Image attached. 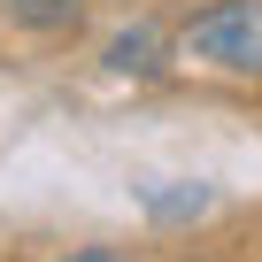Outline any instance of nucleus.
I'll use <instances>...</instances> for the list:
<instances>
[{
	"label": "nucleus",
	"mask_w": 262,
	"mask_h": 262,
	"mask_svg": "<svg viewBox=\"0 0 262 262\" xmlns=\"http://www.w3.org/2000/svg\"><path fill=\"white\" fill-rule=\"evenodd\" d=\"M170 31H178V70H201L224 85H262V0H201Z\"/></svg>",
	"instance_id": "f257e3e1"
},
{
	"label": "nucleus",
	"mask_w": 262,
	"mask_h": 262,
	"mask_svg": "<svg viewBox=\"0 0 262 262\" xmlns=\"http://www.w3.org/2000/svg\"><path fill=\"white\" fill-rule=\"evenodd\" d=\"M170 62H178V31H162V24H123L100 47V70L108 77H162Z\"/></svg>",
	"instance_id": "f03ea898"
},
{
	"label": "nucleus",
	"mask_w": 262,
	"mask_h": 262,
	"mask_svg": "<svg viewBox=\"0 0 262 262\" xmlns=\"http://www.w3.org/2000/svg\"><path fill=\"white\" fill-rule=\"evenodd\" d=\"M85 16H93V0H0V24H8L16 39H31V47L70 39Z\"/></svg>",
	"instance_id": "7ed1b4c3"
},
{
	"label": "nucleus",
	"mask_w": 262,
	"mask_h": 262,
	"mask_svg": "<svg viewBox=\"0 0 262 262\" xmlns=\"http://www.w3.org/2000/svg\"><path fill=\"white\" fill-rule=\"evenodd\" d=\"M139 208H147L155 231H178V224H201V216L216 208V185H147Z\"/></svg>",
	"instance_id": "20e7f679"
},
{
	"label": "nucleus",
	"mask_w": 262,
	"mask_h": 262,
	"mask_svg": "<svg viewBox=\"0 0 262 262\" xmlns=\"http://www.w3.org/2000/svg\"><path fill=\"white\" fill-rule=\"evenodd\" d=\"M54 262H139L131 247H70V254H54Z\"/></svg>",
	"instance_id": "39448f33"
}]
</instances>
